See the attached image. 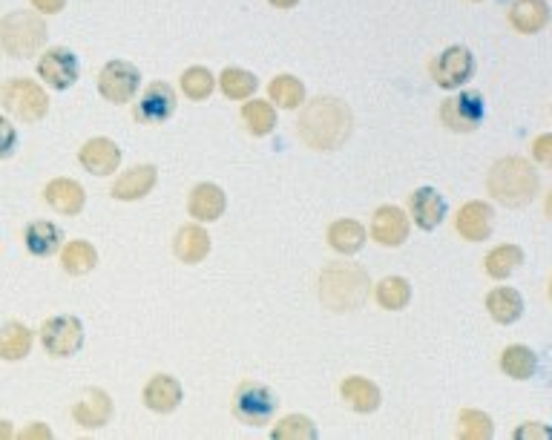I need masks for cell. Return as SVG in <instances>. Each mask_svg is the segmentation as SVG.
I'll list each match as a JSON object with an SVG mask.
<instances>
[{
	"label": "cell",
	"instance_id": "7402d4cb",
	"mask_svg": "<svg viewBox=\"0 0 552 440\" xmlns=\"http://www.w3.org/2000/svg\"><path fill=\"white\" fill-rule=\"evenodd\" d=\"M509 24L521 35H535L550 24V6L547 0H515L509 9Z\"/></svg>",
	"mask_w": 552,
	"mask_h": 440
},
{
	"label": "cell",
	"instance_id": "8992f818",
	"mask_svg": "<svg viewBox=\"0 0 552 440\" xmlns=\"http://www.w3.org/2000/svg\"><path fill=\"white\" fill-rule=\"evenodd\" d=\"M276 394L265 386V383H242L236 394H233V415L239 417L245 426H265L271 423L276 415Z\"/></svg>",
	"mask_w": 552,
	"mask_h": 440
},
{
	"label": "cell",
	"instance_id": "44dd1931",
	"mask_svg": "<svg viewBox=\"0 0 552 440\" xmlns=\"http://www.w3.org/2000/svg\"><path fill=\"white\" fill-rule=\"evenodd\" d=\"M228 208V199H225V190L213 182H202V185L193 187L190 193V202L187 210L196 222H216Z\"/></svg>",
	"mask_w": 552,
	"mask_h": 440
},
{
	"label": "cell",
	"instance_id": "83f0119b",
	"mask_svg": "<svg viewBox=\"0 0 552 440\" xmlns=\"http://www.w3.org/2000/svg\"><path fill=\"white\" fill-rule=\"evenodd\" d=\"M29 351H32V331H29V325L12 320V323H6L0 328V360L15 363V360H23Z\"/></svg>",
	"mask_w": 552,
	"mask_h": 440
},
{
	"label": "cell",
	"instance_id": "2e32d148",
	"mask_svg": "<svg viewBox=\"0 0 552 440\" xmlns=\"http://www.w3.org/2000/svg\"><path fill=\"white\" fill-rule=\"evenodd\" d=\"M156 182H159V170L153 164H136L133 170L121 173L115 179L110 193H113L115 199H121V202H136V199H144L156 187Z\"/></svg>",
	"mask_w": 552,
	"mask_h": 440
},
{
	"label": "cell",
	"instance_id": "ba28073f",
	"mask_svg": "<svg viewBox=\"0 0 552 440\" xmlns=\"http://www.w3.org/2000/svg\"><path fill=\"white\" fill-rule=\"evenodd\" d=\"M41 343L49 357H72L84 346V325L78 317H52L41 325Z\"/></svg>",
	"mask_w": 552,
	"mask_h": 440
},
{
	"label": "cell",
	"instance_id": "f6af8a7d",
	"mask_svg": "<svg viewBox=\"0 0 552 440\" xmlns=\"http://www.w3.org/2000/svg\"><path fill=\"white\" fill-rule=\"evenodd\" d=\"M15 432H12V426L6 423V420H0V438H12Z\"/></svg>",
	"mask_w": 552,
	"mask_h": 440
},
{
	"label": "cell",
	"instance_id": "9c48e42d",
	"mask_svg": "<svg viewBox=\"0 0 552 440\" xmlns=\"http://www.w3.org/2000/svg\"><path fill=\"white\" fill-rule=\"evenodd\" d=\"M141 84V72L130 61H110L101 75H98V93L113 104H127L133 101Z\"/></svg>",
	"mask_w": 552,
	"mask_h": 440
},
{
	"label": "cell",
	"instance_id": "4dcf8cb0",
	"mask_svg": "<svg viewBox=\"0 0 552 440\" xmlns=\"http://www.w3.org/2000/svg\"><path fill=\"white\" fill-rule=\"evenodd\" d=\"M501 369L512 380H529L538 369V354L529 346H506L501 354Z\"/></svg>",
	"mask_w": 552,
	"mask_h": 440
},
{
	"label": "cell",
	"instance_id": "4fadbf2b",
	"mask_svg": "<svg viewBox=\"0 0 552 440\" xmlns=\"http://www.w3.org/2000/svg\"><path fill=\"white\" fill-rule=\"evenodd\" d=\"M176 113V90L164 81H153L136 107V118L141 124H161Z\"/></svg>",
	"mask_w": 552,
	"mask_h": 440
},
{
	"label": "cell",
	"instance_id": "d6986e66",
	"mask_svg": "<svg viewBox=\"0 0 552 440\" xmlns=\"http://www.w3.org/2000/svg\"><path fill=\"white\" fill-rule=\"evenodd\" d=\"M409 205H412L414 225L423 231H435L437 225L446 219V199L437 193L435 187H417Z\"/></svg>",
	"mask_w": 552,
	"mask_h": 440
},
{
	"label": "cell",
	"instance_id": "8d00e7d4",
	"mask_svg": "<svg viewBox=\"0 0 552 440\" xmlns=\"http://www.w3.org/2000/svg\"><path fill=\"white\" fill-rule=\"evenodd\" d=\"M274 440H317V426L311 423V417L288 415L282 417L271 432Z\"/></svg>",
	"mask_w": 552,
	"mask_h": 440
},
{
	"label": "cell",
	"instance_id": "8fae6325",
	"mask_svg": "<svg viewBox=\"0 0 552 440\" xmlns=\"http://www.w3.org/2000/svg\"><path fill=\"white\" fill-rule=\"evenodd\" d=\"M78 72H81L78 58L67 47L46 49V52H41V58H38V75L44 78L52 90H69L78 81Z\"/></svg>",
	"mask_w": 552,
	"mask_h": 440
},
{
	"label": "cell",
	"instance_id": "5bb4252c",
	"mask_svg": "<svg viewBox=\"0 0 552 440\" xmlns=\"http://www.w3.org/2000/svg\"><path fill=\"white\" fill-rule=\"evenodd\" d=\"M72 417L78 426L84 429H101L110 423L113 417V400L104 389H87V392L78 397V403L72 406Z\"/></svg>",
	"mask_w": 552,
	"mask_h": 440
},
{
	"label": "cell",
	"instance_id": "277c9868",
	"mask_svg": "<svg viewBox=\"0 0 552 440\" xmlns=\"http://www.w3.org/2000/svg\"><path fill=\"white\" fill-rule=\"evenodd\" d=\"M46 35H49L46 21L41 18V12H32V9L9 12L0 21V47L12 58H32V55H38L44 49Z\"/></svg>",
	"mask_w": 552,
	"mask_h": 440
},
{
	"label": "cell",
	"instance_id": "30bf717a",
	"mask_svg": "<svg viewBox=\"0 0 552 440\" xmlns=\"http://www.w3.org/2000/svg\"><path fill=\"white\" fill-rule=\"evenodd\" d=\"M475 75V55L466 47H449L432 64V78L443 90H460Z\"/></svg>",
	"mask_w": 552,
	"mask_h": 440
},
{
	"label": "cell",
	"instance_id": "7c38bea8",
	"mask_svg": "<svg viewBox=\"0 0 552 440\" xmlns=\"http://www.w3.org/2000/svg\"><path fill=\"white\" fill-rule=\"evenodd\" d=\"M409 216L394 205H383V208L374 213V222H371V239L383 248H400L406 239H409Z\"/></svg>",
	"mask_w": 552,
	"mask_h": 440
},
{
	"label": "cell",
	"instance_id": "ffe728a7",
	"mask_svg": "<svg viewBox=\"0 0 552 440\" xmlns=\"http://www.w3.org/2000/svg\"><path fill=\"white\" fill-rule=\"evenodd\" d=\"M44 199L46 205L52 210H58L61 216H78L84 210L87 193L75 179H52L44 187Z\"/></svg>",
	"mask_w": 552,
	"mask_h": 440
},
{
	"label": "cell",
	"instance_id": "d6a6232c",
	"mask_svg": "<svg viewBox=\"0 0 552 440\" xmlns=\"http://www.w3.org/2000/svg\"><path fill=\"white\" fill-rule=\"evenodd\" d=\"M256 75L248 70H242V67H228V70L219 75V87H222V93L233 98V101H245V98H251L256 93Z\"/></svg>",
	"mask_w": 552,
	"mask_h": 440
},
{
	"label": "cell",
	"instance_id": "5b68a950",
	"mask_svg": "<svg viewBox=\"0 0 552 440\" xmlns=\"http://www.w3.org/2000/svg\"><path fill=\"white\" fill-rule=\"evenodd\" d=\"M0 101L9 116H15L23 124H38L49 113L46 90L32 78H9L0 87Z\"/></svg>",
	"mask_w": 552,
	"mask_h": 440
},
{
	"label": "cell",
	"instance_id": "ee69618b",
	"mask_svg": "<svg viewBox=\"0 0 552 440\" xmlns=\"http://www.w3.org/2000/svg\"><path fill=\"white\" fill-rule=\"evenodd\" d=\"M299 0H271V6H276V9H294Z\"/></svg>",
	"mask_w": 552,
	"mask_h": 440
},
{
	"label": "cell",
	"instance_id": "1f68e13d",
	"mask_svg": "<svg viewBox=\"0 0 552 440\" xmlns=\"http://www.w3.org/2000/svg\"><path fill=\"white\" fill-rule=\"evenodd\" d=\"M268 95L282 110H299L305 104V87L294 75H276L274 81L268 84Z\"/></svg>",
	"mask_w": 552,
	"mask_h": 440
},
{
	"label": "cell",
	"instance_id": "6da1fadb",
	"mask_svg": "<svg viewBox=\"0 0 552 440\" xmlns=\"http://www.w3.org/2000/svg\"><path fill=\"white\" fill-rule=\"evenodd\" d=\"M299 139L314 150H337L351 136V110L337 98H314L299 116Z\"/></svg>",
	"mask_w": 552,
	"mask_h": 440
},
{
	"label": "cell",
	"instance_id": "9a60e30c",
	"mask_svg": "<svg viewBox=\"0 0 552 440\" xmlns=\"http://www.w3.org/2000/svg\"><path fill=\"white\" fill-rule=\"evenodd\" d=\"M78 162L84 164V170H90L95 176H110L121 164V147L113 139H90L78 150Z\"/></svg>",
	"mask_w": 552,
	"mask_h": 440
},
{
	"label": "cell",
	"instance_id": "836d02e7",
	"mask_svg": "<svg viewBox=\"0 0 552 440\" xmlns=\"http://www.w3.org/2000/svg\"><path fill=\"white\" fill-rule=\"evenodd\" d=\"M412 300V285L403 277H386L377 285V302L386 311H403Z\"/></svg>",
	"mask_w": 552,
	"mask_h": 440
},
{
	"label": "cell",
	"instance_id": "3957f363",
	"mask_svg": "<svg viewBox=\"0 0 552 440\" xmlns=\"http://www.w3.org/2000/svg\"><path fill=\"white\" fill-rule=\"evenodd\" d=\"M368 274L351 262L328 265L320 277V297L331 311H357L368 297Z\"/></svg>",
	"mask_w": 552,
	"mask_h": 440
},
{
	"label": "cell",
	"instance_id": "60d3db41",
	"mask_svg": "<svg viewBox=\"0 0 552 440\" xmlns=\"http://www.w3.org/2000/svg\"><path fill=\"white\" fill-rule=\"evenodd\" d=\"M515 438H518V440H527V438L547 440V438H550V429H544V426H535V423H527V426L515 429Z\"/></svg>",
	"mask_w": 552,
	"mask_h": 440
},
{
	"label": "cell",
	"instance_id": "484cf974",
	"mask_svg": "<svg viewBox=\"0 0 552 440\" xmlns=\"http://www.w3.org/2000/svg\"><path fill=\"white\" fill-rule=\"evenodd\" d=\"M340 394H343V400L354 409V412H360V415H368V412H374L377 406H380V389H377V383H371L366 377H345L343 386H340Z\"/></svg>",
	"mask_w": 552,
	"mask_h": 440
},
{
	"label": "cell",
	"instance_id": "ab89813d",
	"mask_svg": "<svg viewBox=\"0 0 552 440\" xmlns=\"http://www.w3.org/2000/svg\"><path fill=\"white\" fill-rule=\"evenodd\" d=\"M532 156L544 164V167H550L552 164V136L550 133H544V136H538V139H535V144H532Z\"/></svg>",
	"mask_w": 552,
	"mask_h": 440
},
{
	"label": "cell",
	"instance_id": "e575fe53",
	"mask_svg": "<svg viewBox=\"0 0 552 440\" xmlns=\"http://www.w3.org/2000/svg\"><path fill=\"white\" fill-rule=\"evenodd\" d=\"M242 118H245V124H248L253 136H268L276 127V110L271 101H256L253 98L242 107Z\"/></svg>",
	"mask_w": 552,
	"mask_h": 440
},
{
	"label": "cell",
	"instance_id": "74e56055",
	"mask_svg": "<svg viewBox=\"0 0 552 440\" xmlns=\"http://www.w3.org/2000/svg\"><path fill=\"white\" fill-rule=\"evenodd\" d=\"M216 87V78L207 67H190L182 72V90L190 101H205Z\"/></svg>",
	"mask_w": 552,
	"mask_h": 440
},
{
	"label": "cell",
	"instance_id": "f35d334b",
	"mask_svg": "<svg viewBox=\"0 0 552 440\" xmlns=\"http://www.w3.org/2000/svg\"><path fill=\"white\" fill-rule=\"evenodd\" d=\"M18 147V130L9 118L0 116V159H9Z\"/></svg>",
	"mask_w": 552,
	"mask_h": 440
},
{
	"label": "cell",
	"instance_id": "b9f144b4",
	"mask_svg": "<svg viewBox=\"0 0 552 440\" xmlns=\"http://www.w3.org/2000/svg\"><path fill=\"white\" fill-rule=\"evenodd\" d=\"M32 6H35V12H41V15H58V12L67 6V0H32Z\"/></svg>",
	"mask_w": 552,
	"mask_h": 440
},
{
	"label": "cell",
	"instance_id": "f1b7e54d",
	"mask_svg": "<svg viewBox=\"0 0 552 440\" xmlns=\"http://www.w3.org/2000/svg\"><path fill=\"white\" fill-rule=\"evenodd\" d=\"M521 262H524V251L518 245H498L486 254L483 268L492 279H506L521 268Z\"/></svg>",
	"mask_w": 552,
	"mask_h": 440
},
{
	"label": "cell",
	"instance_id": "cb8c5ba5",
	"mask_svg": "<svg viewBox=\"0 0 552 440\" xmlns=\"http://www.w3.org/2000/svg\"><path fill=\"white\" fill-rule=\"evenodd\" d=\"M486 311H489V317H492L495 323H501V325L518 323V320H521V314H524V297H521L515 288L501 285V288L489 291V297H486Z\"/></svg>",
	"mask_w": 552,
	"mask_h": 440
},
{
	"label": "cell",
	"instance_id": "d590c367",
	"mask_svg": "<svg viewBox=\"0 0 552 440\" xmlns=\"http://www.w3.org/2000/svg\"><path fill=\"white\" fill-rule=\"evenodd\" d=\"M495 435L492 417L478 409H463L458 417V438L463 440H489Z\"/></svg>",
	"mask_w": 552,
	"mask_h": 440
},
{
	"label": "cell",
	"instance_id": "52a82bcc",
	"mask_svg": "<svg viewBox=\"0 0 552 440\" xmlns=\"http://www.w3.org/2000/svg\"><path fill=\"white\" fill-rule=\"evenodd\" d=\"M483 116H486V104H483V95L475 90H466V93L455 95V98H446L443 107H440V121L455 130V133H472L481 127Z\"/></svg>",
	"mask_w": 552,
	"mask_h": 440
},
{
	"label": "cell",
	"instance_id": "4316f807",
	"mask_svg": "<svg viewBox=\"0 0 552 440\" xmlns=\"http://www.w3.org/2000/svg\"><path fill=\"white\" fill-rule=\"evenodd\" d=\"M328 245L343 256L357 254L366 245V228L354 219H337L328 228Z\"/></svg>",
	"mask_w": 552,
	"mask_h": 440
},
{
	"label": "cell",
	"instance_id": "603a6c76",
	"mask_svg": "<svg viewBox=\"0 0 552 440\" xmlns=\"http://www.w3.org/2000/svg\"><path fill=\"white\" fill-rule=\"evenodd\" d=\"M23 242H26V248H29V254L32 256H52L61 251V245H64V231L55 225V222H46V219H35V222H29L26 225V231H23Z\"/></svg>",
	"mask_w": 552,
	"mask_h": 440
},
{
	"label": "cell",
	"instance_id": "7bdbcfd3",
	"mask_svg": "<svg viewBox=\"0 0 552 440\" xmlns=\"http://www.w3.org/2000/svg\"><path fill=\"white\" fill-rule=\"evenodd\" d=\"M21 438H52V429L46 423H32L29 429H23Z\"/></svg>",
	"mask_w": 552,
	"mask_h": 440
},
{
	"label": "cell",
	"instance_id": "f546056e",
	"mask_svg": "<svg viewBox=\"0 0 552 440\" xmlns=\"http://www.w3.org/2000/svg\"><path fill=\"white\" fill-rule=\"evenodd\" d=\"M98 265V254L90 242L84 239H72L67 248L61 251V268L72 274V277H81V274H90L92 268Z\"/></svg>",
	"mask_w": 552,
	"mask_h": 440
},
{
	"label": "cell",
	"instance_id": "e0dca14e",
	"mask_svg": "<svg viewBox=\"0 0 552 440\" xmlns=\"http://www.w3.org/2000/svg\"><path fill=\"white\" fill-rule=\"evenodd\" d=\"M182 397V383L176 377H170V374H156L144 386V406L159 412V415H167V412L179 409Z\"/></svg>",
	"mask_w": 552,
	"mask_h": 440
},
{
	"label": "cell",
	"instance_id": "ac0fdd59",
	"mask_svg": "<svg viewBox=\"0 0 552 440\" xmlns=\"http://www.w3.org/2000/svg\"><path fill=\"white\" fill-rule=\"evenodd\" d=\"M492 219H495L492 208H489L486 202H478V199H475V202H466V205L458 210L455 228H458V233L466 242H483V239H489V233H492Z\"/></svg>",
	"mask_w": 552,
	"mask_h": 440
},
{
	"label": "cell",
	"instance_id": "7a4b0ae2",
	"mask_svg": "<svg viewBox=\"0 0 552 440\" xmlns=\"http://www.w3.org/2000/svg\"><path fill=\"white\" fill-rule=\"evenodd\" d=\"M486 187H489L495 202H501L506 208H524L538 196L541 176L527 159L506 156L501 162L492 164V170L486 176Z\"/></svg>",
	"mask_w": 552,
	"mask_h": 440
},
{
	"label": "cell",
	"instance_id": "d4e9b609",
	"mask_svg": "<svg viewBox=\"0 0 552 440\" xmlns=\"http://www.w3.org/2000/svg\"><path fill=\"white\" fill-rule=\"evenodd\" d=\"M173 251L184 265H199L210 254V236L202 225H184L173 239Z\"/></svg>",
	"mask_w": 552,
	"mask_h": 440
}]
</instances>
